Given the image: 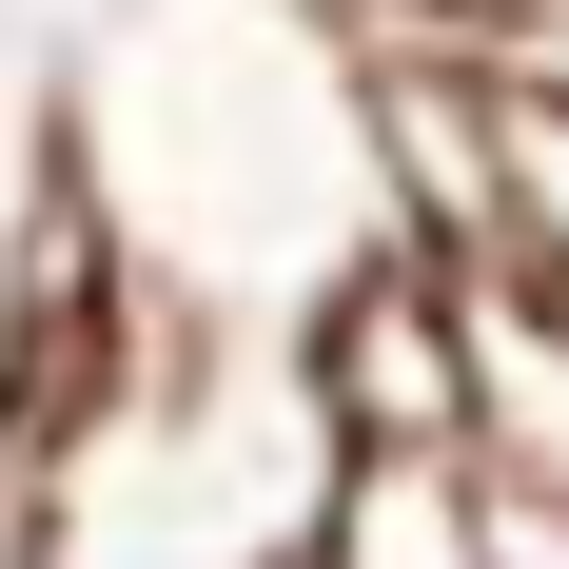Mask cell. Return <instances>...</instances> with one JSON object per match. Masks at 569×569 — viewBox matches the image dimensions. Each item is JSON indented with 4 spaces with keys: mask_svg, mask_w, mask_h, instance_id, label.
<instances>
[{
    "mask_svg": "<svg viewBox=\"0 0 569 569\" xmlns=\"http://www.w3.org/2000/svg\"><path fill=\"white\" fill-rule=\"evenodd\" d=\"M295 569H471V452H335Z\"/></svg>",
    "mask_w": 569,
    "mask_h": 569,
    "instance_id": "obj_1",
    "label": "cell"
}]
</instances>
